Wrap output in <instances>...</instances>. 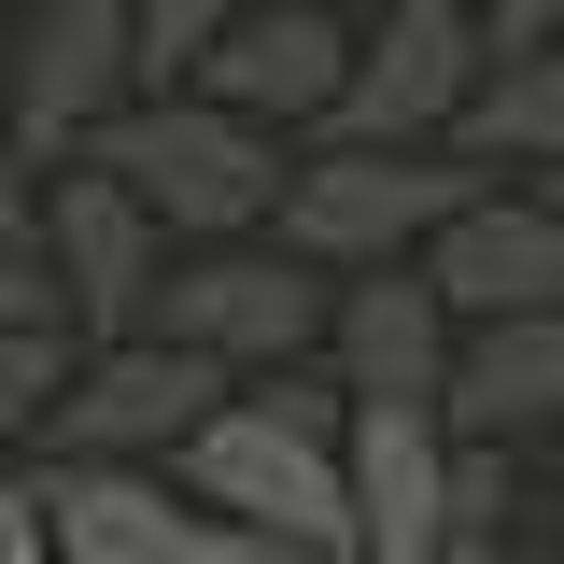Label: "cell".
<instances>
[{
  "label": "cell",
  "mask_w": 564,
  "mask_h": 564,
  "mask_svg": "<svg viewBox=\"0 0 564 564\" xmlns=\"http://www.w3.org/2000/svg\"><path fill=\"white\" fill-rule=\"evenodd\" d=\"M14 325H57V282H43V254L0 226V339H14ZM57 339H70V325H57Z\"/></svg>",
  "instance_id": "ffe728a7"
},
{
  "label": "cell",
  "mask_w": 564,
  "mask_h": 564,
  "mask_svg": "<svg viewBox=\"0 0 564 564\" xmlns=\"http://www.w3.org/2000/svg\"><path fill=\"white\" fill-rule=\"evenodd\" d=\"M452 551V423L423 395L339 410V564H423Z\"/></svg>",
  "instance_id": "52a82bcc"
},
{
  "label": "cell",
  "mask_w": 564,
  "mask_h": 564,
  "mask_svg": "<svg viewBox=\"0 0 564 564\" xmlns=\"http://www.w3.org/2000/svg\"><path fill=\"white\" fill-rule=\"evenodd\" d=\"M57 367H70V339H57V325H14V339H0V466H29V452H43Z\"/></svg>",
  "instance_id": "2e32d148"
},
{
  "label": "cell",
  "mask_w": 564,
  "mask_h": 564,
  "mask_svg": "<svg viewBox=\"0 0 564 564\" xmlns=\"http://www.w3.org/2000/svg\"><path fill=\"white\" fill-rule=\"evenodd\" d=\"M254 564H339V551H254Z\"/></svg>",
  "instance_id": "cb8c5ba5"
},
{
  "label": "cell",
  "mask_w": 564,
  "mask_h": 564,
  "mask_svg": "<svg viewBox=\"0 0 564 564\" xmlns=\"http://www.w3.org/2000/svg\"><path fill=\"white\" fill-rule=\"evenodd\" d=\"M325 14H367V0H325Z\"/></svg>",
  "instance_id": "484cf974"
},
{
  "label": "cell",
  "mask_w": 564,
  "mask_h": 564,
  "mask_svg": "<svg viewBox=\"0 0 564 564\" xmlns=\"http://www.w3.org/2000/svg\"><path fill=\"white\" fill-rule=\"evenodd\" d=\"M128 99H141V70H128V14H113V0H29V14H14L0 128H14L29 170H70Z\"/></svg>",
  "instance_id": "ba28073f"
},
{
  "label": "cell",
  "mask_w": 564,
  "mask_h": 564,
  "mask_svg": "<svg viewBox=\"0 0 564 564\" xmlns=\"http://www.w3.org/2000/svg\"><path fill=\"white\" fill-rule=\"evenodd\" d=\"M29 508L57 564H254V536H226L170 466H57L29 452Z\"/></svg>",
  "instance_id": "9c48e42d"
},
{
  "label": "cell",
  "mask_w": 564,
  "mask_h": 564,
  "mask_svg": "<svg viewBox=\"0 0 564 564\" xmlns=\"http://www.w3.org/2000/svg\"><path fill=\"white\" fill-rule=\"evenodd\" d=\"M70 170L128 184V198L155 212V240H170V254H198V240H254L269 198H282V141L240 128L226 99H198V85H141V99L85 141Z\"/></svg>",
  "instance_id": "7a4b0ae2"
},
{
  "label": "cell",
  "mask_w": 564,
  "mask_h": 564,
  "mask_svg": "<svg viewBox=\"0 0 564 564\" xmlns=\"http://www.w3.org/2000/svg\"><path fill=\"white\" fill-rule=\"evenodd\" d=\"M141 325L184 339L198 367H226V381H269V367H311V339H325V269H296L282 240H198V254L155 269Z\"/></svg>",
  "instance_id": "277c9868"
},
{
  "label": "cell",
  "mask_w": 564,
  "mask_h": 564,
  "mask_svg": "<svg viewBox=\"0 0 564 564\" xmlns=\"http://www.w3.org/2000/svg\"><path fill=\"white\" fill-rule=\"evenodd\" d=\"M536 198H551V212H564V170H536Z\"/></svg>",
  "instance_id": "d4e9b609"
},
{
  "label": "cell",
  "mask_w": 564,
  "mask_h": 564,
  "mask_svg": "<svg viewBox=\"0 0 564 564\" xmlns=\"http://www.w3.org/2000/svg\"><path fill=\"white\" fill-rule=\"evenodd\" d=\"M466 29H480V57H536L564 43V0H466Z\"/></svg>",
  "instance_id": "d6986e66"
},
{
  "label": "cell",
  "mask_w": 564,
  "mask_h": 564,
  "mask_svg": "<svg viewBox=\"0 0 564 564\" xmlns=\"http://www.w3.org/2000/svg\"><path fill=\"white\" fill-rule=\"evenodd\" d=\"M452 325H564V212L536 184H466V212L410 254Z\"/></svg>",
  "instance_id": "7c38bea8"
},
{
  "label": "cell",
  "mask_w": 564,
  "mask_h": 564,
  "mask_svg": "<svg viewBox=\"0 0 564 564\" xmlns=\"http://www.w3.org/2000/svg\"><path fill=\"white\" fill-rule=\"evenodd\" d=\"M452 155H466V170H564V43L494 57L480 99L452 113Z\"/></svg>",
  "instance_id": "9a60e30c"
},
{
  "label": "cell",
  "mask_w": 564,
  "mask_h": 564,
  "mask_svg": "<svg viewBox=\"0 0 564 564\" xmlns=\"http://www.w3.org/2000/svg\"><path fill=\"white\" fill-rule=\"evenodd\" d=\"M339 70H352V14H325V0H240L184 85L296 155V141H325V113H339Z\"/></svg>",
  "instance_id": "30bf717a"
},
{
  "label": "cell",
  "mask_w": 564,
  "mask_h": 564,
  "mask_svg": "<svg viewBox=\"0 0 564 564\" xmlns=\"http://www.w3.org/2000/svg\"><path fill=\"white\" fill-rule=\"evenodd\" d=\"M0 564H57L43 551V508H29V466H0Z\"/></svg>",
  "instance_id": "44dd1931"
},
{
  "label": "cell",
  "mask_w": 564,
  "mask_h": 564,
  "mask_svg": "<svg viewBox=\"0 0 564 564\" xmlns=\"http://www.w3.org/2000/svg\"><path fill=\"white\" fill-rule=\"evenodd\" d=\"M113 14H128V70H141V85H184L240 0H113Z\"/></svg>",
  "instance_id": "e0dca14e"
},
{
  "label": "cell",
  "mask_w": 564,
  "mask_h": 564,
  "mask_svg": "<svg viewBox=\"0 0 564 564\" xmlns=\"http://www.w3.org/2000/svg\"><path fill=\"white\" fill-rule=\"evenodd\" d=\"M423 564H522L508 536H452V551H423Z\"/></svg>",
  "instance_id": "603a6c76"
},
{
  "label": "cell",
  "mask_w": 564,
  "mask_h": 564,
  "mask_svg": "<svg viewBox=\"0 0 564 564\" xmlns=\"http://www.w3.org/2000/svg\"><path fill=\"white\" fill-rule=\"evenodd\" d=\"M311 367H325L339 395H423V410H437V367H452L437 282H423V269H352V282H325V339H311Z\"/></svg>",
  "instance_id": "4fadbf2b"
},
{
  "label": "cell",
  "mask_w": 564,
  "mask_h": 564,
  "mask_svg": "<svg viewBox=\"0 0 564 564\" xmlns=\"http://www.w3.org/2000/svg\"><path fill=\"white\" fill-rule=\"evenodd\" d=\"M466 155H381V141H296L282 155V198H269V226L254 240H282L296 269H325V282H352V269H410L423 240L466 212Z\"/></svg>",
  "instance_id": "3957f363"
},
{
  "label": "cell",
  "mask_w": 564,
  "mask_h": 564,
  "mask_svg": "<svg viewBox=\"0 0 564 564\" xmlns=\"http://www.w3.org/2000/svg\"><path fill=\"white\" fill-rule=\"evenodd\" d=\"M452 536H508V452L452 437Z\"/></svg>",
  "instance_id": "ac0fdd59"
},
{
  "label": "cell",
  "mask_w": 564,
  "mask_h": 564,
  "mask_svg": "<svg viewBox=\"0 0 564 564\" xmlns=\"http://www.w3.org/2000/svg\"><path fill=\"white\" fill-rule=\"evenodd\" d=\"M29 254L57 282V325L70 339H128L155 269H170V240H155V212L128 184H99V170H43V198H29Z\"/></svg>",
  "instance_id": "8fae6325"
},
{
  "label": "cell",
  "mask_w": 564,
  "mask_h": 564,
  "mask_svg": "<svg viewBox=\"0 0 564 564\" xmlns=\"http://www.w3.org/2000/svg\"><path fill=\"white\" fill-rule=\"evenodd\" d=\"M212 395H226V367H198V352L155 339V325H128V339H70L57 410H43V452H57V466H170L184 423H198Z\"/></svg>",
  "instance_id": "8992f818"
},
{
  "label": "cell",
  "mask_w": 564,
  "mask_h": 564,
  "mask_svg": "<svg viewBox=\"0 0 564 564\" xmlns=\"http://www.w3.org/2000/svg\"><path fill=\"white\" fill-rule=\"evenodd\" d=\"M437 423L452 437H551L564 423V325H452V367H437Z\"/></svg>",
  "instance_id": "5bb4252c"
},
{
  "label": "cell",
  "mask_w": 564,
  "mask_h": 564,
  "mask_svg": "<svg viewBox=\"0 0 564 564\" xmlns=\"http://www.w3.org/2000/svg\"><path fill=\"white\" fill-rule=\"evenodd\" d=\"M29 198H43V170L14 155V128H0V226H14V240H29Z\"/></svg>",
  "instance_id": "7402d4cb"
},
{
  "label": "cell",
  "mask_w": 564,
  "mask_h": 564,
  "mask_svg": "<svg viewBox=\"0 0 564 564\" xmlns=\"http://www.w3.org/2000/svg\"><path fill=\"white\" fill-rule=\"evenodd\" d=\"M480 29L466 0H367L352 14V70H339V113L325 141H381V155H452V113L480 99Z\"/></svg>",
  "instance_id": "5b68a950"
},
{
  "label": "cell",
  "mask_w": 564,
  "mask_h": 564,
  "mask_svg": "<svg viewBox=\"0 0 564 564\" xmlns=\"http://www.w3.org/2000/svg\"><path fill=\"white\" fill-rule=\"evenodd\" d=\"M339 381L325 367H269V381H226L198 423H184V452H170V480L198 494L226 536H254V551H339Z\"/></svg>",
  "instance_id": "6da1fadb"
}]
</instances>
